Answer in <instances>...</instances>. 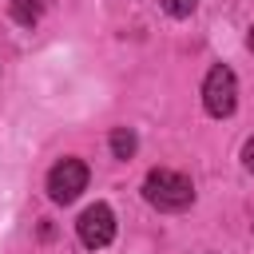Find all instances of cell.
Instances as JSON below:
<instances>
[{"label": "cell", "instance_id": "obj_4", "mask_svg": "<svg viewBox=\"0 0 254 254\" xmlns=\"http://www.w3.org/2000/svg\"><path fill=\"white\" fill-rule=\"evenodd\" d=\"M75 234H79V242H83L87 250L111 246V238H115V210H111L107 202H91V206L79 214Z\"/></svg>", "mask_w": 254, "mask_h": 254}, {"label": "cell", "instance_id": "obj_2", "mask_svg": "<svg viewBox=\"0 0 254 254\" xmlns=\"http://www.w3.org/2000/svg\"><path fill=\"white\" fill-rule=\"evenodd\" d=\"M202 107L214 119L234 115V107H238V79H234V71L226 64H214L206 71V79H202Z\"/></svg>", "mask_w": 254, "mask_h": 254}, {"label": "cell", "instance_id": "obj_1", "mask_svg": "<svg viewBox=\"0 0 254 254\" xmlns=\"http://www.w3.org/2000/svg\"><path fill=\"white\" fill-rule=\"evenodd\" d=\"M143 198L159 210H187L194 202V187L187 175L179 171H167V167H155L147 179H143Z\"/></svg>", "mask_w": 254, "mask_h": 254}, {"label": "cell", "instance_id": "obj_5", "mask_svg": "<svg viewBox=\"0 0 254 254\" xmlns=\"http://www.w3.org/2000/svg\"><path fill=\"white\" fill-rule=\"evenodd\" d=\"M44 8H48V0H8V12H12V20L20 28H36Z\"/></svg>", "mask_w": 254, "mask_h": 254}, {"label": "cell", "instance_id": "obj_8", "mask_svg": "<svg viewBox=\"0 0 254 254\" xmlns=\"http://www.w3.org/2000/svg\"><path fill=\"white\" fill-rule=\"evenodd\" d=\"M242 167H246V171L254 175V135H250V139L242 143Z\"/></svg>", "mask_w": 254, "mask_h": 254}, {"label": "cell", "instance_id": "obj_9", "mask_svg": "<svg viewBox=\"0 0 254 254\" xmlns=\"http://www.w3.org/2000/svg\"><path fill=\"white\" fill-rule=\"evenodd\" d=\"M246 48H250V52H254V28H250V36H246Z\"/></svg>", "mask_w": 254, "mask_h": 254}, {"label": "cell", "instance_id": "obj_3", "mask_svg": "<svg viewBox=\"0 0 254 254\" xmlns=\"http://www.w3.org/2000/svg\"><path fill=\"white\" fill-rule=\"evenodd\" d=\"M87 187V163L83 159H60L52 171H48V194L52 202H75L79 190Z\"/></svg>", "mask_w": 254, "mask_h": 254}, {"label": "cell", "instance_id": "obj_6", "mask_svg": "<svg viewBox=\"0 0 254 254\" xmlns=\"http://www.w3.org/2000/svg\"><path fill=\"white\" fill-rule=\"evenodd\" d=\"M135 147H139V139H135L131 127H115V131H111V155H115V159H131Z\"/></svg>", "mask_w": 254, "mask_h": 254}, {"label": "cell", "instance_id": "obj_7", "mask_svg": "<svg viewBox=\"0 0 254 254\" xmlns=\"http://www.w3.org/2000/svg\"><path fill=\"white\" fill-rule=\"evenodd\" d=\"M163 8H167L175 20H183V16H190V12L198 8V0H163Z\"/></svg>", "mask_w": 254, "mask_h": 254}]
</instances>
